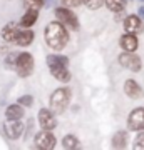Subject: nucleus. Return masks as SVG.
Segmentation results:
<instances>
[{"instance_id":"f257e3e1","label":"nucleus","mask_w":144,"mask_h":150,"mask_svg":"<svg viewBox=\"0 0 144 150\" xmlns=\"http://www.w3.org/2000/svg\"><path fill=\"white\" fill-rule=\"evenodd\" d=\"M45 43L52 50H64L65 45L69 43V32L67 28L60 23V22H50L47 27H45V33H44Z\"/></svg>"},{"instance_id":"f03ea898","label":"nucleus","mask_w":144,"mask_h":150,"mask_svg":"<svg viewBox=\"0 0 144 150\" xmlns=\"http://www.w3.org/2000/svg\"><path fill=\"white\" fill-rule=\"evenodd\" d=\"M70 95H72V90H70L69 87L57 88L50 95V110L54 113H64V110L69 107Z\"/></svg>"},{"instance_id":"7ed1b4c3","label":"nucleus","mask_w":144,"mask_h":150,"mask_svg":"<svg viewBox=\"0 0 144 150\" xmlns=\"http://www.w3.org/2000/svg\"><path fill=\"white\" fill-rule=\"evenodd\" d=\"M14 70L19 74V77H29L34 70V57L29 52L17 54L15 62H14Z\"/></svg>"},{"instance_id":"20e7f679","label":"nucleus","mask_w":144,"mask_h":150,"mask_svg":"<svg viewBox=\"0 0 144 150\" xmlns=\"http://www.w3.org/2000/svg\"><path fill=\"white\" fill-rule=\"evenodd\" d=\"M55 17H57V20H59L64 27H69V28H72V30H77V28H79L77 15H75L70 8H67V7H57V8H55Z\"/></svg>"},{"instance_id":"39448f33","label":"nucleus","mask_w":144,"mask_h":150,"mask_svg":"<svg viewBox=\"0 0 144 150\" xmlns=\"http://www.w3.org/2000/svg\"><path fill=\"white\" fill-rule=\"evenodd\" d=\"M117 60L124 69L131 70V72H139V70L143 69V62H141V59L134 52H123L117 57Z\"/></svg>"},{"instance_id":"423d86ee","label":"nucleus","mask_w":144,"mask_h":150,"mask_svg":"<svg viewBox=\"0 0 144 150\" xmlns=\"http://www.w3.org/2000/svg\"><path fill=\"white\" fill-rule=\"evenodd\" d=\"M128 127H129V130H134V132L144 130V107L134 108L133 112L129 113Z\"/></svg>"},{"instance_id":"0eeeda50","label":"nucleus","mask_w":144,"mask_h":150,"mask_svg":"<svg viewBox=\"0 0 144 150\" xmlns=\"http://www.w3.org/2000/svg\"><path fill=\"white\" fill-rule=\"evenodd\" d=\"M24 123L20 122V120H9L7 118L5 125H4V132H5V135L9 137L10 140H17L20 139L22 134H24Z\"/></svg>"},{"instance_id":"6e6552de","label":"nucleus","mask_w":144,"mask_h":150,"mask_svg":"<svg viewBox=\"0 0 144 150\" xmlns=\"http://www.w3.org/2000/svg\"><path fill=\"white\" fill-rule=\"evenodd\" d=\"M35 145H37V149L50 150L55 147V137L50 130H42L35 135Z\"/></svg>"},{"instance_id":"1a4fd4ad","label":"nucleus","mask_w":144,"mask_h":150,"mask_svg":"<svg viewBox=\"0 0 144 150\" xmlns=\"http://www.w3.org/2000/svg\"><path fill=\"white\" fill-rule=\"evenodd\" d=\"M39 123L42 130H54L57 127V120H55V115H54L52 110L49 108H40L39 110Z\"/></svg>"},{"instance_id":"9d476101","label":"nucleus","mask_w":144,"mask_h":150,"mask_svg":"<svg viewBox=\"0 0 144 150\" xmlns=\"http://www.w3.org/2000/svg\"><path fill=\"white\" fill-rule=\"evenodd\" d=\"M143 28H144L143 20L138 15H128L124 18V30H126V33L138 35V33L143 32Z\"/></svg>"},{"instance_id":"9b49d317","label":"nucleus","mask_w":144,"mask_h":150,"mask_svg":"<svg viewBox=\"0 0 144 150\" xmlns=\"http://www.w3.org/2000/svg\"><path fill=\"white\" fill-rule=\"evenodd\" d=\"M49 69H50V74L55 80L59 82H69L70 80V70H69V65H49Z\"/></svg>"},{"instance_id":"f8f14e48","label":"nucleus","mask_w":144,"mask_h":150,"mask_svg":"<svg viewBox=\"0 0 144 150\" xmlns=\"http://www.w3.org/2000/svg\"><path fill=\"white\" fill-rule=\"evenodd\" d=\"M124 92H126V95H128L129 98H133V100L143 98V95H144L141 85H139L136 80H133V79H129V80L124 82Z\"/></svg>"},{"instance_id":"ddd939ff","label":"nucleus","mask_w":144,"mask_h":150,"mask_svg":"<svg viewBox=\"0 0 144 150\" xmlns=\"http://www.w3.org/2000/svg\"><path fill=\"white\" fill-rule=\"evenodd\" d=\"M119 47L123 48L124 52H136L138 47H139L138 35H133V33H124L123 37L119 38Z\"/></svg>"},{"instance_id":"4468645a","label":"nucleus","mask_w":144,"mask_h":150,"mask_svg":"<svg viewBox=\"0 0 144 150\" xmlns=\"http://www.w3.org/2000/svg\"><path fill=\"white\" fill-rule=\"evenodd\" d=\"M37 18H39V10L27 8V12L22 15L20 20H19V27H22V28H30L32 25H35Z\"/></svg>"},{"instance_id":"2eb2a0df","label":"nucleus","mask_w":144,"mask_h":150,"mask_svg":"<svg viewBox=\"0 0 144 150\" xmlns=\"http://www.w3.org/2000/svg\"><path fill=\"white\" fill-rule=\"evenodd\" d=\"M34 38H35L34 30H29V28L20 30V28H19V32H17L15 40H14V42H15L17 45H20V47H27V45H30V43L34 42Z\"/></svg>"},{"instance_id":"dca6fc26","label":"nucleus","mask_w":144,"mask_h":150,"mask_svg":"<svg viewBox=\"0 0 144 150\" xmlns=\"http://www.w3.org/2000/svg\"><path fill=\"white\" fill-rule=\"evenodd\" d=\"M17 32H19V23H15V22H9L5 27L2 28L0 35H2V38H4L5 42H14Z\"/></svg>"},{"instance_id":"f3484780","label":"nucleus","mask_w":144,"mask_h":150,"mask_svg":"<svg viewBox=\"0 0 144 150\" xmlns=\"http://www.w3.org/2000/svg\"><path fill=\"white\" fill-rule=\"evenodd\" d=\"M5 117L9 120H22V117H24V107L19 105V103L9 105L5 108Z\"/></svg>"},{"instance_id":"a211bd4d","label":"nucleus","mask_w":144,"mask_h":150,"mask_svg":"<svg viewBox=\"0 0 144 150\" xmlns=\"http://www.w3.org/2000/svg\"><path fill=\"white\" fill-rule=\"evenodd\" d=\"M111 145L114 149H126V145H128V132L126 130H119L114 134L111 140Z\"/></svg>"},{"instance_id":"6ab92c4d","label":"nucleus","mask_w":144,"mask_h":150,"mask_svg":"<svg viewBox=\"0 0 144 150\" xmlns=\"http://www.w3.org/2000/svg\"><path fill=\"white\" fill-rule=\"evenodd\" d=\"M104 4H106V7L111 12L119 13V12L124 10V7H126V0H104Z\"/></svg>"},{"instance_id":"aec40b11","label":"nucleus","mask_w":144,"mask_h":150,"mask_svg":"<svg viewBox=\"0 0 144 150\" xmlns=\"http://www.w3.org/2000/svg\"><path fill=\"white\" fill-rule=\"evenodd\" d=\"M62 147L64 149H77L79 147V140L75 135H65L64 139H62Z\"/></svg>"},{"instance_id":"412c9836","label":"nucleus","mask_w":144,"mask_h":150,"mask_svg":"<svg viewBox=\"0 0 144 150\" xmlns=\"http://www.w3.org/2000/svg\"><path fill=\"white\" fill-rule=\"evenodd\" d=\"M45 4V0H24V7L25 8H34V10H40Z\"/></svg>"},{"instance_id":"4be33fe9","label":"nucleus","mask_w":144,"mask_h":150,"mask_svg":"<svg viewBox=\"0 0 144 150\" xmlns=\"http://www.w3.org/2000/svg\"><path fill=\"white\" fill-rule=\"evenodd\" d=\"M82 4H84L89 10H97V8H101L102 7L104 0H82Z\"/></svg>"},{"instance_id":"5701e85b","label":"nucleus","mask_w":144,"mask_h":150,"mask_svg":"<svg viewBox=\"0 0 144 150\" xmlns=\"http://www.w3.org/2000/svg\"><path fill=\"white\" fill-rule=\"evenodd\" d=\"M17 103L22 105V107H32L34 105V97L32 95H22V97H19Z\"/></svg>"},{"instance_id":"b1692460","label":"nucleus","mask_w":144,"mask_h":150,"mask_svg":"<svg viewBox=\"0 0 144 150\" xmlns=\"http://www.w3.org/2000/svg\"><path fill=\"white\" fill-rule=\"evenodd\" d=\"M134 150H144V132L139 130L138 137H136V142H134Z\"/></svg>"},{"instance_id":"393cba45","label":"nucleus","mask_w":144,"mask_h":150,"mask_svg":"<svg viewBox=\"0 0 144 150\" xmlns=\"http://www.w3.org/2000/svg\"><path fill=\"white\" fill-rule=\"evenodd\" d=\"M62 4L65 7H79L82 5V0H62Z\"/></svg>"},{"instance_id":"a878e982","label":"nucleus","mask_w":144,"mask_h":150,"mask_svg":"<svg viewBox=\"0 0 144 150\" xmlns=\"http://www.w3.org/2000/svg\"><path fill=\"white\" fill-rule=\"evenodd\" d=\"M15 55L17 54H10L9 57H7V67H10V69H14V62H15Z\"/></svg>"},{"instance_id":"bb28decb","label":"nucleus","mask_w":144,"mask_h":150,"mask_svg":"<svg viewBox=\"0 0 144 150\" xmlns=\"http://www.w3.org/2000/svg\"><path fill=\"white\" fill-rule=\"evenodd\" d=\"M139 18H141V20H144V7H139Z\"/></svg>"},{"instance_id":"cd10ccee","label":"nucleus","mask_w":144,"mask_h":150,"mask_svg":"<svg viewBox=\"0 0 144 150\" xmlns=\"http://www.w3.org/2000/svg\"><path fill=\"white\" fill-rule=\"evenodd\" d=\"M139 2H144V0H139Z\"/></svg>"}]
</instances>
